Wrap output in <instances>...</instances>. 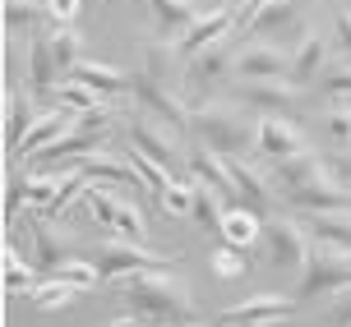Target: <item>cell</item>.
<instances>
[{
    "instance_id": "obj_36",
    "label": "cell",
    "mask_w": 351,
    "mask_h": 327,
    "mask_svg": "<svg viewBox=\"0 0 351 327\" xmlns=\"http://www.w3.org/2000/svg\"><path fill=\"white\" fill-rule=\"evenodd\" d=\"M176 65H180V51H176V42H148V74L162 79V83H171ZM185 69V65H180Z\"/></svg>"
},
{
    "instance_id": "obj_31",
    "label": "cell",
    "mask_w": 351,
    "mask_h": 327,
    "mask_svg": "<svg viewBox=\"0 0 351 327\" xmlns=\"http://www.w3.org/2000/svg\"><path fill=\"white\" fill-rule=\"evenodd\" d=\"M33 254H37V263L51 267V272L70 259V254H65V240H60V231H51L47 222H33Z\"/></svg>"
},
{
    "instance_id": "obj_50",
    "label": "cell",
    "mask_w": 351,
    "mask_h": 327,
    "mask_svg": "<svg viewBox=\"0 0 351 327\" xmlns=\"http://www.w3.org/2000/svg\"><path fill=\"white\" fill-rule=\"evenodd\" d=\"M111 327H143V318H134V313H130V318H116Z\"/></svg>"
},
{
    "instance_id": "obj_8",
    "label": "cell",
    "mask_w": 351,
    "mask_h": 327,
    "mask_svg": "<svg viewBox=\"0 0 351 327\" xmlns=\"http://www.w3.org/2000/svg\"><path fill=\"white\" fill-rule=\"evenodd\" d=\"M300 300L296 295H278V291H259V295H245L241 304H227L217 313V327H263V323H278L287 313H296Z\"/></svg>"
},
{
    "instance_id": "obj_22",
    "label": "cell",
    "mask_w": 351,
    "mask_h": 327,
    "mask_svg": "<svg viewBox=\"0 0 351 327\" xmlns=\"http://www.w3.org/2000/svg\"><path fill=\"white\" fill-rule=\"evenodd\" d=\"M324 69H328V42L319 33H305L296 47H291V74H287V79L296 88H305V83H315Z\"/></svg>"
},
{
    "instance_id": "obj_35",
    "label": "cell",
    "mask_w": 351,
    "mask_h": 327,
    "mask_svg": "<svg viewBox=\"0 0 351 327\" xmlns=\"http://www.w3.org/2000/svg\"><path fill=\"white\" fill-rule=\"evenodd\" d=\"M125 161H130V166L139 171V180H143V185H148L153 194H158V198H162L167 189H171V180H176V175H171V171H162L158 161H148V157H143L139 148H130V157H125Z\"/></svg>"
},
{
    "instance_id": "obj_20",
    "label": "cell",
    "mask_w": 351,
    "mask_h": 327,
    "mask_svg": "<svg viewBox=\"0 0 351 327\" xmlns=\"http://www.w3.org/2000/svg\"><path fill=\"white\" fill-rule=\"evenodd\" d=\"M70 79H74V83H84V88H93V92H102V97H121V92H134V79H130L125 69L102 65V60H88V55L70 69Z\"/></svg>"
},
{
    "instance_id": "obj_30",
    "label": "cell",
    "mask_w": 351,
    "mask_h": 327,
    "mask_svg": "<svg viewBox=\"0 0 351 327\" xmlns=\"http://www.w3.org/2000/svg\"><path fill=\"white\" fill-rule=\"evenodd\" d=\"M60 185H65V171H60V175H51V171H28V207H33L37 217H47V212H51Z\"/></svg>"
},
{
    "instance_id": "obj_2",
    "label": "cell",
    "mask_w": 351,
    "mask_h": 327,
    "mask_svg": "<svg viewBox=\"0 0 351 327\" xmlns=\"http://www.w3.org/2000/svg\"><path fill=\"white\" fill-rule=\"evenodd\" d=\"M190 134L199 138V148H208L217 157H245L250 148H259V125L231 111V106H217V102H204L199 111L190 116Z\"/></svg>"
},
{
    "instance_id": "obj_42",
    "label": "cell",
    "mask_w": 351,
    "mask_h": 327,
    "mask_svg": "<svg viewBox=\"0 0 351 327\" xmlns=\"http://www.w3.org/2000/svg\"><path fill=\"white\" fill-rule=\"evenodd\" d=\"M33 286H37L33 267L19 259L14 249H5V291H33Z\"/></svg>"
},
{
    "instance_id": "obj_25",
    "label": "cell",
    "mask_w": 351,
    "mask_h": 327,
    "mask_svg": "<svg viewBox=\"0 0 351 327\" xmlns=\"http://www.w3.org/2000/svg\"><path fill=\"white\" fill-rule=\"evenodd\" d=\"M37 116H42V111L33 106V97H23L19 88L5 92V148H10V157L19 153V143H23V134L37 125Z\"/></svg>"
},
{
    "instance_id": "obj_14",
    "label": "cell",
    "mask_w": 351,
    "mask_h": 327,
    "mask_svg": "<svg viewBox=\"0 0 351 327\" xmlns=\"http://www.w3.org/2000/svg\"><path fill=\"white\" fill-rule=\"evenodd\" d=\"M185 171H190V180H199V185H208V189H217V194H222V198H227V207H241V198H236V180H231L227 157L208 153V148H185Z\"/></svg>"
},
{
    "instance_id": "obj_44",
    "label": "cell",
    "mask_w": 351,
    "mask_h": 327,
    "mask_svg": "<svg viewBox=\"0 0 351 327\" xmlns=\"http://www.w3.org/2000/svg\"><path fill=\"white\" fill-rule=\"evenodd\" d=\"M333 47L351 60V10H347V5L333 14Z\"/></svg>"
},
{
    "instance_id": "obj_29",
    "label": "cell",
    "mask_w": 351,
    "mask_h": 327,
    "mask_svg": "<svg viewBox=\"0 0 351 327\" xmlns=\"http://www.w3.org/2000/svg\"><path fill=\"white\" fill-rule=\"evenodd\" d=\"M79 295H84V291H74L70 281L51 276V281H37L33 291H28V304H33V309H70Z\"/></svg>"
},
{
    "instance_id": "obj_26",
    "label": "cell",
    "mask_w": 351,
    "mask_h": 327,
    "mask_svg": "<svg viewBox=\"0 0 351 327\" xmlns=\"http://www.w3.org/2000/svg\"><path fill=\"white\" fill-rule=\"evenodd\" d=\"M250 33H259V42H268V37H278V33H310V28L300 23L296 0H273L268 10H259V14H254Z\"/></svg>"
},
{
    "instance_id": "obj_47",
    "label": "cell",
    "mask_w": 351,
    "mask_h": 327,
    "mask_svg": "<svg viewBox=\"0 0 351 327\" xmlns=\"http://www.w3.org/2000/svg\"><path fill=\"white\" fill-rule=\"evenodd\" d=\"M328 171H333V180L351 194V153H333L328 157Z\"/></svg>"
},
{
    "instance_id": "obj_15",
    "label": "cell",
    "mask_w": 351,
    "mask_h": 327,
    "mask_svg": "<svg viewBox=\"0 0 351 327\" xmlns=\"http://www.w3.org/2000/svg\"><path fill=\"white\" fill-rule=\"evenodd\" d=\"M74 120H79V116H74L70 106H60V111H42V116H37V125L28 129V134H23V143H19L14 161H19V157H23V161L33 157V161H37V157L47 153L51 143H60L65 134H74Z\"/></svg>"
},
{
    "instance_id": "obj_18",
    "label": "cell",
    "mask_w": 351,
    "mask_h": 327,
    "mask_svg": "<svg viewBox=\"0 0 351 327\" xmlns=\"http://www.w3.org/2000/svg\"><path fill=\"white\" fill-rule=\"evenodd\" d=\"M319 175H328V157L300 153V157H291V161H278V166L268 171V180H273L278 198H287V194H296V189H305V185H315Z\"/></svg>"
},
{
    "instance_id": "obj_3",
    "label": "cell",
    "mask_w": 351,
    "mask_h": 327,
    "mask_svg": "<svg viewBox=\"0 0 351 327\" xmlns=\"http://www.w3.org/2000/svg\"><path fill=\"white\" fill-rule=\"evenodd\" d=\"M351 286V254L347 249H333V244H315L310 249V263L300 272V286H296V300H315V295H337Z\"/></svg>"
},
{
    "instance_id": "obj_45",
    "label": "cell",
    "mask_w": 351,
    "mask_h": 327,
    "mask_svg": "<svg viewBox=\"0 0 351 327\" xmlns=\"http://www.w3.org/2000/svg\"><path fill=\"white\" fill-rule=\"evenodd\" d=\"M42 5H47V18L56 28H70L74 14H79V0H42Z\"/></svg>"
},
{
    "instance_id": "obj_24",
    "label": "cell",
    "mask_w": 351,
    "mask_h": 327,
    "mask_svg": "<svg viewBox=\"0 0 351 327\" xmlns=\"http://www.w3.org/2000/svg\"><path fill=\"white\" fill-rule=\"evenodd\" d=\"M148 10L158 18V37H167V42H171V37L180 42V37L199 23V5H194V0H148Z\"/></svg>"
},
{
    "instance_id": "obj_10",
    "label": "cell",
    "mask_w": 351,
    "mask_h": 327,
    "mask_svg": "<svg viewBox=\"0 0 351 327\" xmlns=\"http://www.w3.org/2000/svg\"><path fill=\"white\" fill-rule=\"evenodd\" d=\"M231 180H236V198H241V207H250V212H259L263 222L273 217V207H278V189H273V180L259 171V166H250L245 157H231Z\"/></svg>"
},
{
    "instance_id": "obj_32",
    "label": "cell",
    "mask_w": 351,
    "mask_h": 327,
    "mask_svg": "<svg viewBox=\"0 0 351 327\" xmlns=\"http://www.w3.org/2000/svg\"><path fill=\"white\" fill-rule=\"evenodd\" d=\"M51 55H56V65H60V74L70 79V69L84 60V37L74 33V28H51Z\"/></svg>"
},
{
    "instance_id": "obj_39",
    "label": "cell",
    "mask_w": 351,
    "mask_h": 327,
    "mask_svg": "<svg viewBox=\"0 0 351 327\" xmlns=\"http://www.w3.org/2000/svg\"><path fill=\"white\" fill-rule=\"evenodd\" d=\"M51 276H60V281H70L74 291H93L102 272H97V263H93V259H65V263H60V267H56Z\"/></svg>"
},
{
    "instance_id": "obj_28",
    "label": "cell",
    "mask_w": 351,
    "mask_h": 327,
    "mask_svg": "<svg viewBox=\"0 0 351 327\" xmlns=\"http://www.w3.org/2000/svg\"><path fill=\"white\" fill-rule=\"evenodd\" d=\"M310 240L351 254V212H315L310 217Z\"/></svg>"
},
{
    "instance_id": "obj_11",
    "label": "cell",
    "mask_w": 351,
    "mask_h": 327,
    "mask_svg": "<svg viewBox=\"0 0 351 327\" xmlns=\"http://www.w3.org/2000/svg\"><path fill=\"white\" fill-rule=\"evenodd\" d=\"M227 69H236V55H231L227 47H208V51L190 55V60H185V69H180V74H185V92L204 102L213 88L222 83V74H227Z\"/></svg>"
},
{
    "instance_id": "obj_37",
    "label": "cell",
    "mask_w": 351,
    "mask_h": 327,
    "mask_svg": "<svg viewBox=\"0 0 351 327\" xmlns=\"http://www.w3.org/2000/svg\"><path fill=\"white\" fill-rule=\"evenodd\" d=\"M319 92H324L328 102H351V60L324 69V74H319Z\"/></svg>"
},
{
    "instance_id": "obj_46",
    "label": "cell",
    "mask_w": 351,
    "mask_h": 327,
    "mask_svg": "<svg viewBox=\"0 0 351 327\" xmlns=\"http://www.w3.org/2000/svg\"><path fill=\"white\" fill-rule=\"evenodd\" d=\"M19 203H28V175H10V189H5V217H19Z\"/></svg>"
},
{
    "instance_id": "obj_9",
    "label": "cell",
    "mask_w": 351,
    "mask_h": 327,
    "mask_svg": "<svg viewBox=\"0 0 351 327\" xmlns=\"http://www.w3.org/2000/svg\"><path fill=\"white\" fill-rule=\"evenodd\" d=\"M125 138H130V148H139L148 161H158L162 171L176 175L180 166H185V148H180V143H176V138L167 134L158 120H148V116H139V120L130 125V129H125Z\"/></svg>"
},
{
    "instance_id": "obj_7",
    "label": "cell",
    "mask_w": 351,
    "mask_h": 327,
    "mask_svg": "<svg viewBox=\"0 0 351 327\" xmlns=\"http://www.w3.org/2000/svg\"><path fill=\"white\" fill-rule=\"evenodd\" d=\"M93 263L111 281H125V276H134V272H167V254H153V249L130 244V240H102L93 249Z\"/></svg>"
},
{
    "instance_id": "obj_1",
    "label": "cell",
    "mask_w": 351,
    "mask_h": 327,
    "mask_svg": "<svg viewBox=\"0 0 351 327\" xmlns=\"http://www.w3.org/2000/svg\"><path fill=\"white\" fill-rule=\"evenodd\" d=\"M121 295L130 313L143 323H162V327H190L194 323V295L185 286V276L171 272H134L121 281Z\"/></svg>"
},
{
    "instance_id": "obj_12",
    "label": "cell",
    "mask_w": 351,
    "mask_h": 327,
    "mask_svg": "<svg viewBox=\"0 0 351 327\" xmlns=\"http://www.w3.org/2000/svg\"><path fill=\"white\" fill-rule=\"evenodd\" d=\"M236 23H241V18H236V5H217V10H208V14H199V23H194L190 33L176 42L180 60H190V55L208 51V47H222V37H227Z\"/></svg>"
},
{
    "instance_id": "obj_4",
    "label": "cell",
    "mask_w": 351,
    "mask_h": 327,
    "mask_svg": "<svg viewBox=\"0 0 351 327\" xmlns=\"http://www.w3.org/2000/svg\"><path fill=\"white\" fill-rule=\"evenodd\" d=\"M134 102H139V111L148 116V120L171 125L176 134H180V129H190V116H194V111L185 106V97H180L171 83L153 79L148 69H143V74H134Z\"/></svg>"
},
{
    "instance_id": "obj_51",
    "label": "cell",
    "mask_w": 351,
    "mask_h": 327,
    "mask_svg": "<svg viewBox=\"0 0 351 327\" xmlns=\"http://www.w3.org/2000/svg\"><path fill=\"white\" fill-rule=\"evenodd\" d=\"M347 10H351V0H347Z\"/></svg>"
},
{
    "instance_id": "obj_17",
    "label": "cell",
    "mask_w": 351,
    "mask_h": 327,
    "mask_svg": "<svg viewBox=\"0 0 351 327\" xmlns=\"http://www.w3.org/2000/svg\"><path fill=\"white\" fill-rule=\"evenodd\" d=\"M236 97L245 106H254V111H263V116H278V111H291L296 106L300 88L291 79H254V83L236 88Z\"/></svg>"
},
{
    "instance_id": "obj_33",
    "label": "cell",
    "mask_w": 351,
    "mask_h": 327,
    "mask_svg": "<svg viewBox=\"0 0 351 327\" xmlns=\"http://www.w3.org/2000/svg\"><path fill=\"white\" fill-rule=\"evenodd\" d=\"M51 102L56 106H70V111H102V106H111L102 97V92H93V88H84V83H74V79H65V83L51 92Z\"/></svg>"
},
{
    "instance_id": "obj_21",
    "label": "cell",
    "mask_w": 351,
    "mask_h": 327,
    "mask_svg": "<svg viewBox=\"0 0 351 327\" xmlns=\"http://www.w3.org/2000/svg\"><path fill=\"white\" fill-rule=\"evenodd\" d=\"M33 42H28V83L42 92V97H51L56 88L65 83V74H60V65H56L51 55V37L47 33H28Z\"/></svg>"
},
{
    "instance_id": "obj_52",
    "label": "cell",
    "mask_w": 351,
    "mask_h": 327,
    "mask_svg": "<svg viewBox=\"0 0 351 327\" xmlns=\"http://www.w3.org/2000/svg\"><path fill=\"white\" fill-rule=\"evenodd\" d=\"M263 327H273V323H263Z\"/></svg>"
},
{
    "instance_id": "obj_23",
    "label": "cell",
    "mask_w": 351,
    "mask_h": 327,
    "mask_svg": "<svg viewBox=\"0 0 351 327\" xmlns=\"http://www.w3.org/2000/svg\"><path fill=\"white\" fill-rule=\"evenodd\" d=\"M222 244H231V249H241V254H250L254 244L263 240V217L259 212H250V207H227L222 212Z\"/></svg>"
},
{
    "instance_id": "obj_54",
    "label": "cell",
    "mask_w": 351,
    "mask_h": 327,
    "mask_svg": "<svg viewBox=\"0 0 351 327\" xmlns=\"http://www.w3.org/2000/svg\"><path fill=\"white\" fill-rule=\"evenodd\" d=\"M190 327H194V323H190Z\"/></svg>"
},
{
    "instance_id": "obj_41",
    "label": "cell",
    "mask_w": 351,
    "mask_h": 327,
    "mask_svg": "<svg viewBox=\"0 0 351 327\" xmlns=\"http://www.w3.org/2000/svg\"><path fill=\"white\" fill-rule=\"evenodd\" d=\"M328 138H333L342 153H351V102H333L328 106Z\"/></svg>"
},
{
    "instance_id": "obj_48",
    "label": "cell",
    "mask_w": 351,
    "mask_h": 327,
    "mask_svg": "<svg viewBox=\"0 0 351 327\" xmlns=\"http://www.w3.org/2000/svg\"><path fill=\"white\" fill-rule=\"evenodd\" d=\"M333 327H351V286L337 291V300H333Z\"/></svg>"
},
{
    "instance_id": "obj_49",
    "label": "cell",
    "mask_w": 351,
    "mask_h": 327,
    "mask_svg": "<svg viewBox=\"0 0 351 327\" xmlns=\"http://www.w3.org/2000/svg\"><path fill=\"white\" fill-rule=\"evenodd\" d=\"M268 5H273V0H241V5H236V18H241V23H254V14H259V10H268Z\"/></svg>"
},
{
    "instance_id": "obj_43",
    "label": "cell",
    "mask_w": 351,
    "mask_h": 327,
    "mask_svg": "<svg viewBox=\"0 0 351 327\" xmlns=\"http://www.w3.org/2000/svg\"><path fill=\"white\" fill-rule=\"evenodd\" d=\"M208 259H213V272H217V276H227V281H231V276H241V272L250 267V263L241 259V249H231V244H222V249H213Z\"/></svg>"
},
{
    "instance_id": "obj_40",
    "label": "cell",
    "mask_w": 351,
    "mask_h": 327,
    "mask_svg": "<svg viewBox=\"0 0 351 327\" xmlns=\"http://www.w3.org/2000/svg\"><path fill=\"white\" fill-rule=\"evenodd\" d=\"M162 212H171V217H190L194 212V180H171V189L158 198Z\"/></svg>"
},
{
    "instance_id": "obj_19",
    "label": "cell",
    "mask_w": 351,
    "mask_h": 327,
    "mask_svg": "<svg viewBox=\"0 0 351 327\" xmlns=\"http://www.w3.org/2000/svg\"><path fill=\"white\" fill-rule=\"evenodd\" d=\"M287 203L291 207H300V212H351V194L342 189L333 180V171L328 175H319L315 185H305V189H296V194H287Z\"/></svg>"
},
{
    "instance_id": "obj_38",
    "label": "cell",
    "mask_w": 351,
    "mask_h": 327,
    "mask_svg": "<svg viewBox=\"0 0 351 327\" xmlns=\"http://www.w3.org/2000/svg\"><path fill=\"white\" fill-rule=\"evenodd\" d=\"M37 18H47V5H42V0H5V28H10V33L37 28Z\"/></svg>"
},
{
    "instance_id": "obj_16",
    "label": "cell",
    "mask_w": 351,
    "mask_h": 327,
    "mask_svg": "<svg viewBox=\"0 0 351 327\" xmlns=\"http://www.w3.org/2000/svg\"><path fill=\"white\" fill-rule=\"evenodd\" d=\"M259 153L278 166V161H291V157L310 153V148H305V134H300L291 120H282V116H259Z\"/></svg>"
},
{
    "instance_id": "obj_6",
    "label": "cell",
    "mask_w": 351,
    "mask_h": 327,
    "mask_svg": "<svg viewBox=\"0 0 351 327\" xmlns=\"http://www.w3.org/2000/svg\"><path fill=\"white\" fill-rule=\"evenodd\" d=\"M84 203H88V212L97 217V222L116 235V240H130V244H143L148 240V222H143V212L134 203H125V198H116L111 189H88L84 194Z\"/></svg>"
},
{
    "instance_id": "obj_5",
    "label": "cell",
    "mask_w": 351,
    "mask_h": 327,
    "mask_svg": "<svg viewBox=\"0 0 351 327\" xmlns=\"http://www.w3.org/2000/svg\"><path fill=\"white\" fill-rule=\"evenodd\" d=\"M310 249H315V240L296 217H268L263 222V254H268L273 267H300L305 272Z\"/></svg>"
},
{
    "instance_id": "obj_53",
    "label": "cell",
    "mask_w": 351,
    "mask_h": 327,
    "mask_svg": "<svg viewBox=\"0 0 351 327\" xmlns=\"http://www.w3.org/2000/svg\"><path fill=\"white\" fill-rule=\"evenodd\" d=\"M296 5H300V0H296Z\"/></svg>"
},
{
    "instance_id": "obj_34",
    "label": "cell",
    "mask_w": 351,
    "mask_h": 327,
    "mask_svg": "<svg viewBox=\"0 0 351 327\" xmlns=\"http://www.w3.org/2000/svg\"><path fill=\"white\" fill-rule=\"evenodd\" d=\"M217 198H222L217 189H208V185L194 180V212L190 217L204 226V231H222V212H227V207H217Z\"/></svg>"
},
{
    "instance_id": "obj_13",
    "label": "cell",
    "mask_w": 351,
    "mask_h": 327,
    "mask_svg": "<svg viewBox=\"0 0 351 327\" xmlns=\"http://www.w3.org/2000/svg\"><path fill=\"white\" fill-rule=\"evenodd\" d=\"M236 74H241V83L282 79V74H291V51H282L273 42H250V47L236 51Z\"/></svg>"
},
{
    "instance_id": "obj_27",
    "label": "cell",
    "mask_w": 351,
    "mask_h": 327,
    "mask_svg": "<svg viewBox=\"0 0 351 327\" xmlns=\"http://www.w3.org/2000/svg\"><path fill=\"white\" fill-rule=\"evenodd\" d=\"M79 171H84L88 180H97V185H143L139 171H134L130 161H121V157H111V153L79 157Z\"/></svg>"
}]
</instances>
